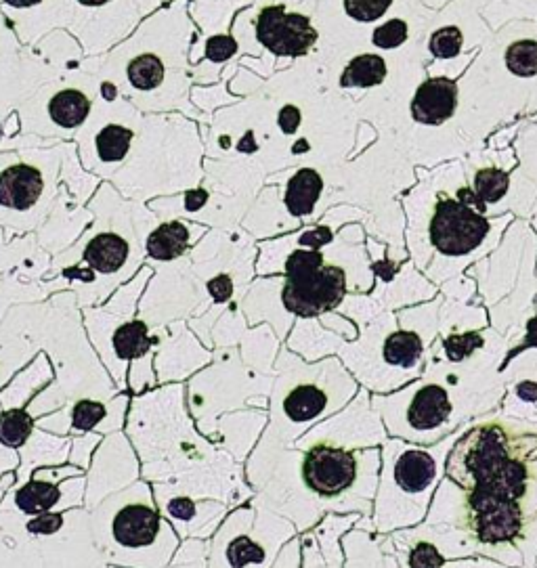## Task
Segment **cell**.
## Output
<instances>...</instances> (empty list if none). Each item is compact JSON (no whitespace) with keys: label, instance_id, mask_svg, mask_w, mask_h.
<instances>
[{"label":"cell","instance_id":"cell-49","mask_svg":"<svg viewBox=\"0 0 537 568\" xmlns=\"http://www.w3.org/2000/svg\"><path fill=\"white\" fill-rule=\"evenodd\" d=\"M439 568H445V564H443V566H439Z\"/></svg>","mask_w":537,"mask_h":568},{"label":"cell","instance_id":"cell-15","mask_svg":"<svg viewBox=\"0 0 537 568\" xmlns=\"http://www.w3.org/2000/svg\"><path fill=\"white\" fill-rule=\"evenodd\" d=\"M231 36L240 53L256 59H298L305 57L319 40L307 13L290 11L286 0H254L233 19Z\"/></svg>","mask_w":537,"mask_h":568},{"label":"cell","instance_id":"cell-16","mask_svg":"<svg viewBox=\"0 0 537 568\" xmlns=\"http://www.w3.org/2000/svg\"><path fill=\"white\" fill-rule=\"evenodd\" d=\"M173 0H66L68 30L89 57L105 55Z\"/></svg>","mask_w":537,"mask_h":568},{"label":"cell","instance_id":"cell-39","mask_svg":"<svg viewBox=\"0 0 537 568\" xmlns=\"http://www.w3.org/2000/svg\"><path fill=\"white\" fill-rule=\"evenodd\" d=\"M462 45H464L462 30L454 26H445L431 36V45L428 47H431V53L437 59H454L456 55H460Z\"/></svg>","mask_w":537,"mask_h":568},{"label":"cell","instance_id":"cell-28","mask_svg":"<svg viewBox=\"0 0 537 568\" xmlns=\"http://www.w3.org/2000/svg\"><path fill=\"white\" fill-rule=\"evenodd\" d=\"M271 187L275 189L279 198L273 200L271 195L265 191V187L261 189L263 198L275 202L279 214H286L288 218H296V221H300V218L313 216L321 195H324L326 181L324 177H321V172L317 168L303 166V168H296L284 185H271Z\"/></svg>","mask_w":537,"mask_h":568},{"label":"cell","instance_id":"cell-33","mask_svg":"<svg viewBox=\"0 0 537 568\" xmlns=\"http://www.w3.org/2000/svg\"><path fill=\"white\" fill-rule=\"evenodd\" d=\"M386 74H389V68L380 55L363 53L353 57L342 70L340 86L342 89H370V86L382 84Z\"/></svg>","mask_w":537,"mask_h":568},{"label":"cell","instance_id":"cell-22","mask_svg":"<svg viewBox=\"0 0 537 568\" xmlns=\"http://www.w3.org/2000/svg\"><path fill=\"white\" fill-rule=\"evenodd\" d=\"M489 221L483 212L458 198H441L431 218V242L445 256L475 252L489 235Z\"/></svg>","mask_w":537,"mask_h":568},{"label":"cell","instance_id":"cell-3","mask_svg":"<svg viewBox=\"0 0 537 568\" xmlns=\"http://www.w3.org/2000/svg\"><path fill=\"white\" fill-rule=\"evenodd\" d=\"M87 206L93 223L42 279L51 296L74 292L80 309L107 302L145 267V237L160 223L149 206L126 200L110 183H101Z\"/></svg>","mask_w":537,"mask_h":568},{"label":"cell","instance_id":"cell-37","mask_svg":"<svg viewBox=\"0 0 537 568\" xmlns=\"http://www.w3.org/2000/svg\"><path fill=\"white\" fill-rule=\"evenodd\" d=\"M506 68L519 78L537 76V40L512 42L506 51Z\"/></svg>","mask_w":537,"mask_h":568},{"label":"cell","instance_id":"cell-9","mask_svg":"<svg viewBox=\"0 0 537 568\" xmlns=\"http://www.w3.org/2000/svg\"><path fill=\"white\" fill-rule=\"evenodd\" d=\"M349 290L345 269L324 265L311 273L263 277L250 283L242 298V311L250 327L269 323L284 340L294 319L324 317L338 309Z\"/></svg>","mask_w":537,"mask_h":568},{"label":"cell","instance_id":"cell-47","mask_svg":"<svg viewBox=\"0 0 537 568\" xmlns=\"http://www.w3.org/2000/svg\"><path fill=\"white\" fill-rule=\"evenodd\" d=\"M517 395L525 403H535L537 401V382H531V380L519 382L517 384Z\"/></svg>","mask_w":537,"mask_h":568},{"label":"cell","instance_id":"cell-27","mask_svg":"<svg viewBox=\"0 0 537 568\" xmlns=\"http://www.w3.org/2000/svg\"><path fill=\"white\" fill-rule=\"evenodd\" d=\"M269 422V411L259 407H246L244 411H229L217 424V436L212 443L227 451L235 462L248 460Z\"/></svg>","mask_w":537,"mask_h":568},{"label":"cell","instance_id":"cell-4","mask_svg":"<svg viewBox=\"0 0 537 568\" xmlns=\"http://www.w3.org/2000/svg\"><path fill=\"white\" fill-rule=\"evenodd\" d=\"M269 395V422L250 453L244 474L254 491H263L282 453L300 436L345 409L357 395V380L338 357L305 361L282 348L275 359Z\"/></svg>","mask_w":537,"mask_h":568},{"label":"cell","instance_id":"cell-8","mask_svg":"<svg viewBox=\"0 0 537 568\" xmlns=\"http://www.w3.org/2000/svg\"><path fill=\"white\" fill-rule=\"evenodd\" d=\"M68 145L0 149V229L9 237L28 235L49 221L63 193Z\"/></svg>","mask_w":537,"mask_h":568},{"label":"cell","instance_id":"cell-25","mask_svg":"<svg viewBox=\"0 0 537 568\" xmlns=\"http://www.w3.org/2000/svg\"><path fill=\"white\" fill-rule=\"evenodd\" d=\"M0 11L30 49L66 24V0H0Z\"/></svg>","mask_w":537,"mask_h":568},{"label":"cell","instance_id":"cell-46","mask_svg":"<svg viewBox=\"0 0 537 568\" xmlns=\"http://www.w3.org/2000/svg\"><path fill=\"white\" fill-rule=\"evenodd\" d=\"M21 464V457L17 453V449H11L7 445L0 443V476L7 472H17Z\"/></svg>","mask_w":537,"mask_h":568},{"label":"cell","instance_id":"cell-12","mask_svg":"<svg viewBox=\"0 0 537 568\" xmlns=\"http://www.w3.org/2000/svg\"><path fill=\"white\" fill-rule=\"evenodd\" d=\"M537 455V428L514 420H481L451 445L445 474L462 493L496 478L510 462Z\"/></svg>","mask_w":537,"mask_h":568},{"label":"cell","instance_id":"cell-34","mask_svg":"<svg viewBox=\"0 0 537 568\" xmlns=\"http://www.w3.org/2000/svg\"><path fill=\"white\" fill-rule=\"evenodd\" d=\"M303 109H300L292 101H282L277 105L273 114V126L277 130L279 137H292L294 139V149L292 156H303L307 151H311V143L300 135V128H303Z\"/></svg>","mask_w":537,"mask_h":568},{"label":"cell","instance_id":"cell-35","mask_svg":"<svg viewBox=\"0 0 537 568\" xmlns=\"http://www.w3.org/2000/svg\"><path fill=\"white\" fill-rule=\"evenodd\" d=\"M36 428V420L28 413V409H7L0 411V443L21 449L28 441Z\"/></svg>","mask_w":537,"mask_h":568},{"label":"cell","instance_id":"cell-11","mask_svg":"<svg viewBox=\"0 0 537 568\" xmlns=\"http://www.w3.org/2000/svg\"><path fill=\"white\" fill-rule=\"evenodd\" d=\"M275 374L250 369L235 346L217 348L210 365L189 378L187 405L196 426L210 420V441L217 436L219 415L246 407L269 409Z\"/></svg>","mask_w":537,"mask_h":568},{"label":"cell","instance_id":"cell-20","mask_svg":"<svg viewBox=\"0 0 537 568\" xmlns=\"http://www.w3.org/2000/svg\"><path fill=\"white\" fill-rule=\"evenodd\" d=\"M128 407H131L128 392H120L112 401L78 399L36 420V426L57 436H80L89 432L107 436L124 430Z\"/></svg>","mask_w":537,"mask_h":568},{"label":"cell","instance_id":"cell-19","mask_svg":"<svg viewBox=\"0 0 537 568\" xmlns=\"http://www.w3.org/2000/svg\"><path fill=\"white\" fill-rule=\"evenodd\" d=\"M137 480H141V460L131 439L124 432L103 436L87 470L84 510L91 512L105 497L131 487Z\"/></svg>","mask_w":537,"mask_h":568},{"label":"cell","instance_id":"cell-44","mask_svg":"<svg viewBox=\"0 0 537 568\" xmlns=\"http://www.w3.org/2000/svg\"><path fill=\"white\" fill-rule=\"evenodd\" d=\"M300 554H303L300 552V539L292 537L288 543H284V548L279 550L271 568H300V562H303V556Z\"/></svg>","mask_w":537,"mask_h":568},{"label":"cell","instance_id":"cell-26","mask_svg":"<svg viewBox=\"0 0 537 568\" xmlns=\"http://www.w3.org/2000/svg\"><path fill=\"white\" fill-rule=\"evenodd\" d=\"M206 233V225L191 223L185 218L160 221L145 237V260L149 262V267L177 262L185 258Z\"/></svg>","mask_w":537,"mask_h":568},{"label":"cell","instance_id":"cell-23","mask_svg":"<svg viewBox=\"0 0 537 568\" xmlns=\"http://www.w3.org/2000/svg\"><path fill=\"white\" fill-rule=\"evenodd\" d=\"M158 508L164 518L173 524L181 539H208L219 529V524L231 510L217 499H193L170 491L162 485H152Z\"/></svg>","mask_w":537,"mask_h":568},{"label":"cell","instance_id":"cell-21","mask_svg":"<svg viewBox=\"0 0 537 568\" xmlns=\"http://www.w3.org/2000/svg\"><path fill=\"white\" fill-rule=\"evenodd\" d=\"M154 332L158 340L154 357L158 386L181 384L196 376L214 359V351L204 346L185 321H173Z\"/></svg>","mask_w":537,"mask_h":568},{"label":"cell","instance_id":"cell-24","mask_svg":"<svg viewBox=\"0 0 537 568\" xmlns=\"http://www.w3.org/2000/svg\"><path fill=\"white\" fill-rule=\"evenodd\" d=\"M80 474H87V472L72 464L38 468L28 483L13 487L7 493V497L3 499V506L24 514V516L63 512L61 483L70 476H80Z\"/></svg>","mask_w":537,"mask_h":568},{"label":"cell","instance_id":"cell-1","mask_svg":"<svg viewBox=\"0 0 537 568\" xmlns=\"http://www.w3.org/2000/svg\"><path fill=\"white\" fill-rule=\"evenodd\" d=\"M82 168L116 187L126 200L152 202L202 185L204 139L198 120L145 114L126 99H97L76 137Z\"/></svg>","mask_w":537,"mask_h":568},{"label":"cell","instance_id":"cell-6","mask_svg":"<svg viewBox=\"0 0 537 568\" xmlns=\"http://www.w3.org/2000/svg\"><path fill=\"white\" fill-rule=\"evenodd\" d=\"M93 543L103 562L120 568H166L181 537L158 508L154 487L137 480L89 512Z\"/></svg>","mask_w":537,"mask_h":568},{"label":"cell","instance_id":"cell-5","mask_svg":"<svg viewBox=\"0 0 537 568\" xmlns=\"http://www.w3.org/2000/svg\"><path fill=\"white\" fill-rule=\"evenodd\" d=\"M382 453L378 449H340L317 445L309 451H284L275 468L288 472L300 489L265 487L259 501L279 516L294 522L296 531L315 524L311 506L334 512H372V497L378 489ZM273 468V470H275Z\"/></svg>","mask_w":537,"mask_h":568},{"label":"cell","instance_id":"cell-43","mask_svg":"<svg viewBox=\"0 0 537 568\" xmlns=\"http://www.w3.org/2000/svg\"><path fill=\"white\" fill-rule=\"evenodd\" d=\"M334 242V231L326 225H317L311 229H305L303 233H298L294 237L296 248H315V250H324L328 244Z\"/></svg>","mask_w":537,"mask_h":568},{"label":"cell","instance_id":"cell-30","mask_svg":"<svg viewBox=\"0 0 537 568\" xmlns=\"http://www.w3.org/2000/svg\"><path fill=\"white\" fill-rule=\"evenodd\" d=\"M55 382V367L51 357L40 351L24 369H19L13 380L0 390V409H26L36 395Z\"/></svg>","mask_w":537,"mask_h":568},{"label":"cell","instance_id":"cell-45","mask_svg":"<svg viewBox=\"0 0 537 568\" xmlns=\"http://www.w3.org/2000/svg\"><path fill=\"white\" fill-rule=\"evenodd\" d=\"M529 348H537V315H535V317H531V319L527 321L523 342H521L517 348H512V351L504 357V361L500 363V369H504V367H506V365H508L514 357H519L521 353L529 351Z\"/></svg>","mask_w":537,"mask_h":568},{"label":"cell","instance_id":"cell-17","mask_svg":"<svg viewBox=\"0 0 537 568\" xmlns=\"http://www.w3.org/2000/svg\"><path fill=\"white\" fill-rule=\"evenodd\" d=\"M393 436L414 443H435L456 428V401L439 382H418L389 399H374Z\"/></svg>","mask_w":537,"mask_h":568},{"label":"cell","instance_id":"cell-32","mask_svg":"<svg viewBox=\"0 0 537 568\" xmlns=\"http://www.w3.org/2000/svg\"><path fill=\"white\" fill-rule=\"evenodd\" d=\"M254 0H189V15L198 28L196 40L231 34L233 19Z\"/></svg>","mask_w":537,"mask_h":568},{"label":"cell","instance_id":"cell-40","mask_svg":"<svg viewBox=\"0 0 537 568\" xmlns=\"http://www.w3.org/2000/svg\"><path fill=\"white\" fill-rule=\"evenodd\" d=\"M103 441V434H97V432H89V434H80V436H74L72 439V449H70V460L68 464L80 468L87 472L91 468V462H93V455L97 451V447L101 445Z\"/></svg>","mask_w":537,"mask_h":568},{"label":"cell","instance_id":"cell-48","mask_svg":"<svg viewBox=\"0 0 537 568\" xmlns=\"http://www.w3.org/2000/svg\"><path fill=\"white\" fill-rule=\"evenodd\" d=\"M17 485V474L15 472H7L0 476V504H3V499L7 497V493Z\"/></svg>","mask_w":537,"mask_h":568},{"label":"cell","instance_id":"cell-10","mask_svg":"<svg viewBox=\"0 0 537 568\" xmlns=\"http://www.w3.org/2000/svg\"><path fill=\"white\" fill-rule=\"evenodd\" d=\"M445 447L447 443L433 449L397 441L384 443V466L374 514L378 531L386 533L399 527H410L426 516L449 453H441Z\"/></svg>","mask_w":537,"mask_h":568},{"label":"cell","instance_id":"cell-36","mask_svg":"<svg viewBox=\"0 0 537 568\" xmlns=\"http://www.w3.org/2000/svg\"><path fill=\"white\" fill-rule=\"evenodd\" d=\"M510 187V177L508 172L500 168H483L477 172L475 177V195L483 206L500 202L504 195L508 193Z\"/></svg>","mask_w":537,"mask_h":568},{"label":"cell","instance_id":"cell-18","mask_svg":"<svg viewBox=\"0 0 537 568\" xmlns=\"http://www.w3.org/2000/svg\"><path fill=\"white\" fill-rule=\"evenodd\" d=\"M462 495L458 527L481 552L512 548V543L527 537L529 527L535 522L537 506L485 493Z\"/></svg>","mask_w":537,"mask_h":568},{"label":"cell","instance_id":"cell-38","mask_svg":"<svg viewBox=\"0 0 537 568\" xmlns=\"http://www.w3.org/2000/svg\"><path fill=\"white\" fill-rule=\"evenodd\" d=\"M483 346H485V334L481 332L451 334L443 340V355L451 363H462L470 357H475Z\"/></svg>","mask_w":537,"mask_h":568},{"label":"cell","instance_id":"cell-41","mask_svg":"<svg viewBox=\"0 0 537 568\" xmlns=\"http://www.w3.org/2000/svg\"><path fill=\"white\" fill-rule=\"evenodd\" d=\"M342 5H345V11L351 19L361 21V24H370V21L386 15L393 0H342Z\"/></svg>","mask_w":537,"mask_h":568},{"label":"cell","instance_id":"cell-42","mask_svg":"<svg viewBox=\"0 0 537 568\" xmlns=\"http://www.w3.org/2000/svg\"><path fill=\"white\" fill-rule=\"evenodd\" d=\"M407 34H410V28L403 19H389L386 24H382L380 28L374 30L372 34V42L378 49H397L401 47L403 42L407 40Z\"/></svg>","mask_w":537,"mask_h":568},{"label":"cell","instance_id":"cell-13","mask_svg":"<svg viewBox=\"0 0 537 568\" xmlns=\"http://www.w3.org/2000/svg\"><path fill=\"white\" fill-rule=\"evenodd\" d=\"M99 99V80L82 68L61 74L42 84L15 112L19 135L34 137L49 145L76 141L87 126Z\"/></svg>","mask_w":537,"mask_h":568},{"label":"cell","instance_id":"cell-29","mask_svg":"<svg viewBox=\"0 0 537 568\" xmlns=\"http://www.w3.org/2000/svg\"><path fill=\"white\" fill-rule=\"evenodd\" d=\"M72 449V436H57L42 428H34L30 441L19 449L21 464L17 468V485H24L32 478L38 468H51L63 466L70 460Z\"/></svg>","mask_w":537,"mask_h":568},{"label":"cell","instance_id":"cell-31","mask_svg":"<svg viewBox=\"0 0 537 568\" xmlns=\"http://www.w3.org/2000/svg\"><path fill=\"white\" fill-rule=\"evenodd\" d=\"M458 109V84L439 76L420 84L412 101V116L426 126H439L454 118Z\"/></svg>","mask_w":537,"mask_h":568},{"label":"cell","instance_id":"cell-14","mask_svg":"<svg viewBox=\"0 0 537 568\" xmlns=\"http://www.w3.org/2000/svg\"><path fill=\"white\" fill-rule=\"evenodd\" d=\"M296 527L259 499L231 510L208 541V568H271Z\"/></svg>","mask_w":537,"mask_h":568},{"label":"cell","instance_id":"cell-2","mask_svg":"<svg viewBox=\"0 0 537 568\" xmlns=\"http://www.w3.org/2000/svg\"><path fill=\"white\" fill-rule=\"evenodd\" d=\"M198 28L189 15V0H173L99 57L82 59L80 68L110 82L122 99L145 114H183L202 120L193 105V70L189 53Z\"/></svg>","mask_w":537,"mask_h":568},{"label":"cell","instance_id":"cell-7","mask_svg":"<svg viewBox=\"0 0 537 568\" xmlns=\"http://www.w3.org/2000/svg\"><path fill=\"white\" fill-rule=\"evenodd\" d=\"M154 273V267L145 265L110 300L99 307L80 309L84 330L107 374L122 392L131 390L133 395L158 386L156 332L137 317L141 296Z\"/></svg>","mask_w":537,"mask_h":568}]
</instances>
